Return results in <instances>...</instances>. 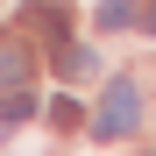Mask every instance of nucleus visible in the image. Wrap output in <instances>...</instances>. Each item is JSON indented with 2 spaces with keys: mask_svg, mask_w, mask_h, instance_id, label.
Listing matches in <instances>:
<instances>
[{
  "mask_svg": "<svg viewBox=\"0 0 156 156\" xmlns=\"http://www.w3.org/2000/svg\"><path fill=\"white\" fill-rule=\"evenodd\" d=\"M50 128H85V107L78 99H50Z\"/></svg>",
  "mask_w": 156,
  "mask_h": 156,
  "instance_id": "obj_7",
  "label": "nucleus"
},
{
  "mask_svg": "<svg viewBox=\"0 0 156 156\" xmlns=\"http://www.w3.org/2000/svg\"><path fill=\"white\" fill-rule=\"evenodd\" d=\"M92 64H99V57H92L85 43H57V71H64V78H85Z\"/></svg>",
  "mask_w": 156,
  "mask_h": 156,
  "instance_id": "obj_5",
  "label": "nucleus"
},
{
  "mask_svg": "<svg viewBox=\"0 0 156 156\" xmlns=\"http://www.w3.org/2000/svg\"><path fill=\"white\" fill-rule=\"evenodd\" d=\"M29 114H36V92L29 85H7V92H0V128H21Z\"/></svg>",
  "mask_w": 156,
  "mask_h": 156,
  "instance_id": "obj_4",
  "label": "nucleus"
},
{
  "mask_svg": "<svg viewBox=\"0 0 156 156\" xmlns=\"http://www.w3.org/2000/svg\"><path fill=\"white\" fill-rule=\"evenodd\" d=\"M135 29H149V36H156V0H135Z\"/></svg>",
  "mask_w": 156,
  "mask_h": 156,
  "instance_id": "obj_8",
  "label": "nucleus"
},
{
  "mask_svg": "<svg viewBox=\"0 0 156 156\" xmlns=\"http://www.w3.org/2000/svg\"><path fill=\"white\" fill-rule=\"evenodd\" d=\"M149 156H156V149H149Z\"/></svg>",
  "mask_w": 156,
  "mask_h": 156,
  "instance_id": "obj_9",
  "label": "nucleus"
},
{
  "mask_svg": "<svg viewBox=\"0 0 156 156\" xmlns=\"http://www.w3.org/2000/svg\"><path fill=\"white\" fill-rule=\"evenodd\" d=\"M135 121H142V85L135 78H107L99 114H92V135L99 142H121V135H135Z\"/></svg>",
  "mask_w": 156,
  "mask_h": 156,
  "instance_id": "obj_1",
  "label": "nucleus"
},
{
  "mask_svg": "<svg viewBox=\"0 0 156 156\" xmlns=\"http://www.w3.org/2000/svg\"><path fill=\"white\" fill-rule=\"evenodd\" d=\"M99 29H135V0H99Z\"/></svg>",
  "mask_w": 156,
  "mask_h": 156,
  "instance_id": "obj_6",
  "label": "nucleus"
},
{
  "mask_svg": "<svg viewBox=\"0 0 156 156\" xmlns=\"http://www.w3.org/2000/svg\"><path fill=\"white\" fill-rule=\"evenodd\" d=\"M29 29L43 43H64L71 36V0H29Z\"/></svg>",
  "mask_w": 156,
  "mask_h": 156,
  "instance_id": "obj_2",
  "label": "nucleus"
},
{
  "mask_svg": "<svg viewBox=\"0 0 156 156\" xmlns=\"http://www.w3.org/2000/svg\"><path fill=\"white\" fill-rule=\"evenodd\" d=\"M29 78H36V57L21 43H0V85H29Z\"/></svg>",
  "mask_w": 156,
  "mask_h": 156,
  "instance_id": "obj_3",
  "label": "nucleus"
}]
</instances>
